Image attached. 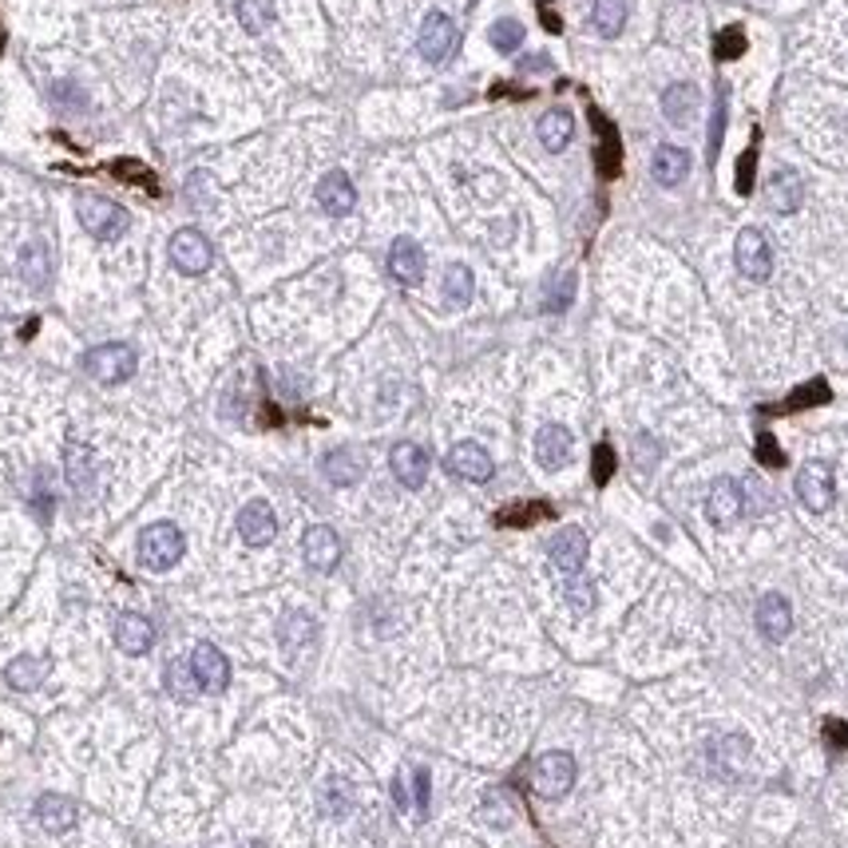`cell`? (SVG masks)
Listing matches in <instances>:
<instances>
[{"label": "cell", "instance_id": "obj_41", "mask_svg": "<svg viewBox=\"0 0 848 848\" xmlns=\"http://www.w3.org/2000/svg\"><path fill=\"white\" fill-rule=\"evenodd\" d=\"M721 123H726V96H718V104H714V123H710V155H718L721 148Z\"/></svg>", "mask_w": 848, "mask_h": 848}, {"label": "cell", "instance_id": "obj_35", "mask_svg": "<svg viewBox=\"0 0 848 848\" xmlns=\"http://www.w3.org/2000/svg\"><path fill=\"white\" fill-rule=\"evenodd\" d=\"M20 274H24V282L36 290L48 282V250L40 247V242L24 247V254H20Z\"/></svg>", "mask_w": 848, "mask_h": 848}, {"label": "cell", "instance_id": "obj_10", "mask_svg": "<svg viewBox=\"0 0 848 848\" xmlns=\"http://www.w3.org/2000/svg\"><path fill=\"white\" fill-rule=\"evenodd\" d=\"M746 512V488H741L733 476H718L710 483V496H706V515H710L714 528H733Z\"/></svg>", "mask_w": 848, "mask_h": 848}, {"label": "cell", "instance_id": "obj_37", "mask_svg": "<svg viewBox=\"0 0 848 848\" xmlns=\"http://www.w3.org/2000/svg\"><path fill=\"white\" fill-rule=\"evenodd\" d=\"M567 602H572V611L579 615L595 611V583L583 579V575H572V579H567Z\"/></svg>", "mask_w": 848, "mask_h": 848}, {"label": "cell", "instance_id": "obj_20", "mask_svg": "<svg viewBox=\"0 0 848 848\" xmlns=\"http://www.w3.org/2000/svg\"><path fill=\"white\" fill-rule=\"evenodd\" d=\"M76 820H79V813H76V801H68V797H59V793H44V797L36 801V825L44 833H68V829H76Z\"/></svg>", "mask_w": 848, "mask_h": 848}, {"label": "cell", "instance_id": "obj_9", "mask_svg": "<svg viewBox=\"0 0 848 848\" xmlns=\"http://www.w3.org/2000/svg\"><path fill=\"white\" fill-rule=\"evenodd\" d=\"M587 552H591V543H587V532H583V528H559V532L552 535V543H547L552 567L563 575V579H572V575H583Z\"/></svg>", "mask_w": 848, "mask_h": 848}, {"label": "cell", "instance_id": "obj_8", "mask_svg": "<svg viewBox=\"0 0 848 848\" xmlns=\"http://www.w3.org/2000/svg\"><path fill=\"white\" fill-rule=\"evenodd\" d=\"M171 262L183 274H207L210 262H215V247H210V238L203 230L187 227L171 238Z\"/></svg>", "mask_w": 848, "mask_h": 848}, {"label": "cell", "instance_id": "obj_29", "mask_svg": "<svg viewBox=\"0 0 848 848\" xmlns=\"http://www.w3.org/2000/svg\"><path fill=\"white\" fill-rule=\"evenodd\" d=\"M314 634H317V627L306 611H290L286 619H282V627H278V642H282L290 654L306 651L309 642H314Z\"/></svg>", "mask_w": 848, "mask_h": 848}, {"label": "cell", "instance_id": "obj_16", "mask_svg": "<svg viewBox=\"0 0 848 848\" xmlns=\"http://www.w3.org/2000/svg\"><path fill=\"white\" fill-rule=\"evenodd\" d=\"M238 535L250 543V547H267L278 535V515L267 500H250L242 512H238Z\"/></svg>", "mask_w": 848, "mask_h": 848}, {"label": "cell", "instance_id": "obj_25", "mask_svg": "<svg viewBox=\"0 0 848 848\" xmlns=\"http://www.w3.org/2000/svg\"><path fill=\"white\" fill-rule=\"evenodd\" d=\"M322 472H326V480L337 483V488H349V483H357L366 476V460H361L357 448H334V453H326V460H322Z\"/></svg>", "mask_w": 848, "mask_h": 848}, {"label": "cell", "instance_id": "obj_14", "mask_svg": "<svg viewBox=\"0 0 848 848\" xmlns=\"http://www.w3.org/2000/svg\"><path fill=\"white\" fill-rule=\"evenodd\" d=\"M302 555H306V563L314 567V572H334L337 563H341V540H337L334 528H326V523H314L306 535H302Z\"/></svg>", "mask_w": 848, "mask_h": 848}, {"label": "cell", "instance_id": "obj_19", "mask_svg": "<svg viewBox=\"0 0 848 848\" xmlns=\"http://www.w3.org/2000/svg\"><path fill=\"white\" fill-rule=\"evenodd\" d=\"M389 274L401 282V286H421L424 282V250L413 238H396L389 247Z\"/></svg>", "mask_w": 848, "mask_h": 848}, {"label": "cell", "instance_id": "obj_28", "mask_svg": "<svg viewBox=\"0 0 848 848\" xmlns=\"http://www.w3.org/2000/svg\"><path fill=\"white\" fill-rule=\"evenodd\" d=\"M572 135H575V119L567 108H552L540 119V143L547 151H563L572 143Z\"/></svg>", "mask_w": 848, "mask_h": 848}, {"label": "cell", "instance_id": "obj_31", "mask_svg": "<svg viewBox=\"0 0 848 848\" xmlns=\"http://www.w3.org/2000/svg\"><path fill=\"white\" fill-rule=\"evenodd\" d=\"M591 24L599 36H619L622 24H627V0H595L591 9Z\"/></svg>", "mask_w": 848, "mask_h": 848}, {"label": "cell", "instance_id": "obj_11", "mask_svg": "<svg viewBox=\"0 0 848 848\" xmlns=\"http://www.w3.org/2000/svg\"><path fill=\"white\" fill-rule=\"evenodd\" d=\"M187 662H191V671H195L198 686H203L207 694H222L230 686V662L215 642H198V646H191Z\"/></svg>", "mask_w": 848, "mask_h": 848}, {"label": "cell", "instance_id": "obj_32", "mask_svg": "<svg viewBox=\"0 0 848 848\" xmlns=\"http://www.w3.org/2000/svg\"><path fill=\"white\" fill-rule=\"evenodd\" d=\"M746 758H750V741L741 738V733H730V738L714 741V761H718V765L730 773V778H733V773H741Z\"/></svg>", "mask_w": 848, "mask_h": 848}, {"label": "cell", "instance_id": "obj_39", "mask_svg": "<svg viewBox=\"0 0 848 848\" xmlns=\"http://www.w3.org/2000/svg\"><path fill=\"white\" fill-rule=\"evenodd\" d=\"M741 48H746V40H741V29H726V32L718 36V56H721V59L741 56Z\"/></svg>", "mask_w": 848, "mask_h": 848}, {"label": "cell", "instance_id": "obj_43", "mask_svg": "<svg viewBox=\"0 0 848 848\" xmlns=\"http://www.w3.org/2000/svg\"><path fill=\"white\" fill-rule=\"evenodd\" d=\"M750 178H753V151H746V155H741V167H738V187H741V195H750Z\"/></svg>", "mask_w": 848, "mask_h": 848}, {"label": "cell", "instance_id": "obj_4", "mask_svg": "<svg viewBox=\"0 0 848 848\" xmlns=\"http://www.w3.org/2000/svg\"><path fill=\"white\" fill-rule=\"evenodd\" d=\"M575 785V758L563 750L540 753L532 765V790L540 793L543 801H559L563 793H572Z\"/></svg>", "mask_w": 848, "mask_h": 848}, {"label": "cell", "instance_id": "obj_12", "mask_svg": "<svg viewBox=\"0 0 848 848\" xmlns=\"http://www.w3.org/2000/svg\"><path fill=\"white\" fill-rule=\"evenodd\" d=\"M448 472L456 476V480H468V483H488L496 472V464L492 456H488V448L476 441H460L448 453Z\"/></svg>", "mask_w": 848, "mask_h": 848}, {"label": "cell", "instance_id": "obj_42", "mask_svg": "<svg viewBox=\"0 0 848 848\" xmlns=\"http://www.w3.org/2000/svg\"><path fill=\"white\" fill-rule=\"evenodd\" d=\"M611 464H615L611 448H607V444H599V453H595V480H599V483L611 480Z\"/></svg>", "mask_w": 848, "mask_h": 848}, {"label": "cell", "instance_id": "obj_5", "mask_svg": "<svg viewBox=\"0 0 848 848\" xmlns=\"http://www.w3.org/2000/svg\"><path fill=\"white\" fill-rule=\"evenodd\" d=\"M733 262H738L741 278H750V282H770L773 274V250H770V238L761 235L758 227H746L733 242Z\"/></svg>", "mask_w": 848, "mask_h": 848}, {"label": "cell", "instance_id": "obj_40", "mask_svg": "<svg viewBox=\"0 0 848 848\" xmlns=\"http://www.w3.org/2000/svg\"><path fill=\"white\" fill-rule=\"evenodd\" d=\"M413 809H416V817L428 813V773L424 770L413 773Z\"/></svg>", "mask_w": 848, "mask_h": 848}, {"label": "cell", "instance_id": "obj_24", "mask_svg": "<svg viewBox=\"0 0 848 848\" xmlns=\"http://www.w3.org/2000/svg\"><path fill=\"white\" fill-rule=\"evenodd\" d=\"M651 175L659 187H678V183H686V175H691V155H686L682 148L662 143V148L654 151Z\"/></svg>", "mask_w": 848, "mask_h": 848}, {"label": "cell", "instance_id": "obj_7", "mask_svg": "<svg viewBox=\"0 0 848 848\" xmlns=\"http://www.w3.org/2000/svg\"><path fill=\"white\" fill-rule=\"evenodd\" d=\"M456 44H460V32H456L453 17H444V12H428L421 24V36H416V48L428 64H444V59H453Z\"/></svg>", "mask_w": 848, "mask_h": 848}, {"label": "cell", "instance_id": "obj_3", "mask_svg": "<svg viewBox=\"0 0 848 848\" xmlns=\"http://www.w3.org/2000/svg\"><path fill=\"white\" fill-rule=\"evenodd\" d=\"M139 369V357L131 346L123 341H108V346H96L84 354V373L99 385H123L128 377H135Z\"/></svg>", "mask_w": 848, "mask_h": 848}, {"label": "cell", "instance_id": "obj_34", "mask_svg": "<svg viewBox=\"0 0 848 848\" xmlns=\"http://www.w3.org/2000/svg\"><path fill=\"white\" fill-rule=\"evenodd\" d=\"M198 691H203V686H198L195 671H191V662L187 659L171 662V666H167V694H171V698H175V702H191Z\"/></svg>", "mask_w": 848, "mask_h": 848}, {"label": "cell", "instance_id": "obj_15", "mask_svg": "<svg viewBox=\"0 0 848 848\" xmlns=\"http://www.w3.org/2000/svg\"><path fill=\"white\" fill-rule=\"evenodd\" d=\"M389 468H393L401 488H413L416 492V488L428 480V453H424L421 444L401 441V444H393V453H389Z\"/></svg>", "mask_w": 848, "mask_h": 848}, {"label": "cell", "instance_id": "obj_30", "mask_svg": "<svg viewBox=\"0 0 848 848\" xmlns=\"http://www.w3.org/2000/svg\"><path fill=\"white\" fill-rule=\"evenodd\" d=\"M476 294V278L468 267H460V262H453V267L444 270V306L448 309H464L468 302H472Z\"/></svg>", "mask_w": 848, "mask_h": 848}, {"label": "cell", "instance_id": "obj_22", "mask_svg": "<svg viewBox=\"0 0 848 848\" xmlns=\"http://www.w3.org/2000/svg\"><path fill=\"white\" fill-rule=\"evenodd\" d=\"M805 203V178L793 167H778L770 178V207L778 215H793V210Z\"/></svg>", "mask_w": 848, "mask_h": 848}, {"label": "cell", "instance_id": "obj_17", "mask_svg": "<svg viewBox=\"0 0 848 848\" xmlns=\"http://www.w3.org/2000/svg\"><path fill=\"white\" fill-rule=\"evenodd\" d=\"M758 631L765 634L770 642H785L790 639V631H793V607H790V599L785 595H778V591H770V595H761L758 599Z\"/></svg>", "mask_w": 848, "mask_h": 848}, {"label": "cell", "instance_id": "obj_36", "mask_svg": "<svg viewBox=\"0 0 848 848\" xmlns=\"http://www.w3.org/2000/svg\"><path fill=\"white\" fill-rule=\"evenodd\" d=\"M488 40H492V48L496 52H515L523 44V24L520 20H512V17H503V20H496L492 29H488Z\"/></svg>", "mask_w": 848, "mask_h": 848}, {"label": "cell", "instance_id": "obj_13", "mask_svg": "<svg viewBox=\"0 0 848 848\" xmlns=\"http://www.w3.org/2000/svg\"><path fill=\"white\" fill-rule=\"evenodd\" d=\"M575 453V436L563 428V424H543L535 433V460H540L543 472H559L572 464Z\"/></svg>", "mask_w": 848, "mask_h": 848}, {"label": "cell", "instance_id": "obj_38", "mask_svg": "<svg viewBox=\"0 0 848 848\" xmlns=\"http://www.w3.org/2000/svg\"><path fill=\"white\" fill-rule=\"evenodd\" d=\"M512 801H508V793H488L483 797V820L488 825H512Z\"/></svg>", "mask_w": 848, "mask_h": 848}, {"label": "cell", "instance_id": "obj_6", "mask_svg": "<svg viewBox=\"0 0 848 848\" xmlns=\"http://www.w3.org/2000/svg\"><path fill=\"white\" fill-rule=\"evenodd\" d=\"M797 500L809 508V512H829L833 500H837V480H833V468L825 460H809L797 472Z\"/></svg>", "mask_w": 848, "mask_h": 848}, {"label": "cell", "instance_id": "obj_44", "mask_svg": "<svg viewBox=\"0 0 848 848\" xmlns=\"http://www.w3.org/2000/svg\"><path fill=\"white\" fill-rule=\"evenodd\" d=\"M242 848H267V845H262V840H250V845H242Z\"/></svg>", "mask_w": 848, "mask_h": 848}, {"label": "cell", "instance_id": "obj_33", "mask_svg": "<svg viewBox=\"0 0 848 848\" xmlns=\"http://www.w3.org/2000/svg\"><path fill=\"white\" fill-rule=\"evenodd\" d=\"M235 12H238V24L247 32H254V36L274 24V0H238Z\"/></svg>", "mask_w": 848, "mask_h": 848}, {"label": "cell", "instance_id": "obj_21", "mask_svg": "<svg viewBox=\"0 0 848 848\" xmlns=\"http://www.w3.org/2000/svg\"><path fill=\"white\" fill-rule=\"evenodd\" d=\"M116 646L123 654H148L155 646V627L143 615L128 611L116 619Z\"/></svg>", "mask_w": 848, "mask_h": 848}, {"label": "cell", "instance_id": "obj_18", "mask_svg": "<svg viewBox=\"0 0 848 848\" xmlns=\"http://www.w3.org/2000/svg\"><path fill=\"white\" fill-rule=\"evenodd\" d=\"M317 207L334 218H346L349 210L357 207V191H354V183H349L346 171H329V175H322V183H317Z\"/></svg>", "mask_w": 848, "mask_h": 848}, {"label": "cell", "instance_id": "obj_26", "mask_svg": "<svg viewBox=\"0 0 848 848\" xmlns=\"http://www.w3.org/2000/svg\"><path fill=\"white\" fill-rule=\"evenodd\" d=\"M52 674V662L40 659V654H20V659L9 662V671H4V682H9L12 691H36L44 686V678Z\"/></svg>", "mask_w": 848, "mask_h": 848}, {"label": "cell", "instance_id": "obj_23", "mask_svg": "<svg viewBox=\"0 0 848 848\" xmlns=\"http://www.w3.org/2000/svg\"><path fill=\"white\" fill-rule=\"evenodd\" d=\"M64 472H68V483L79 496H91V488H96V456H91L88 444L68 441V448H64Z\"/></svg>", "mask_w": 848, "mask_h": 848}, {"label": "cell", "instance_id": "obj_27", "mask_svg": "<svg viewBox=\"0 0 848 848\" xmlns=\"http://www.w3.org/2000/svg\"><path fill=\"white\" fill-rule=\"evenodd\" d=\"M698 108H702V96L694 84H671L666 96H662V116L671 119V123H678V128L691 123V119L698 116Z\"/></svg>", "mask_w": 848, "mask_h": 848}, {"label": "cell", "instance_id": "obj_2", "mask_svg": "<svg viewBox=\"0 0 848 848\" xmlns=\"http://www.w3.org/2000/svg\"><path fill=\"white\" fill-rule=\"evenodd\" d=\"M183 552H187V540H183V532L167 520L151 523V528H143V535H139V559H143L148 572H171V567L183 559Z\"/></svg>", "mask_w": 848, "mask_h": 848}, {"label": "cell", "instance_id": "obj_1", "mask_svg": "<svg viewBox=\"0 0 848 848\" xmlns=\"http://www.w3.org/2000/svg\"><path fill=\"white\" fill-rule=\"evenodd\" d=\"M76 215L79 222H84V230H88L91 238H99V242H116V238H123L131 227L128 210L104 195H76Z\"/></svg>", "mask_w": 848, "mask_h": 848}]
</instances>
